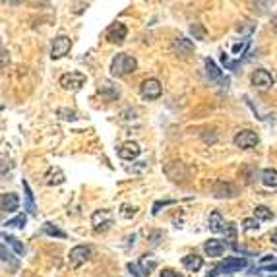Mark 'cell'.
I'll return each instance as SVG.
<instances>
[{
	"label": "cell",
	"instance_id": "cell-1",
	"mask_svg": "<svg viewBox=\"0 0 277 277\" xmlns=\"http://www.w3.org/2000/svg\"><path fill=\"white\" fill-rule=\"evenodd\" d=\"M136 68H138V60L134 59L132 55H126V53L117 55V57L113 59V62H111V74L117 76V78L136 72Z\"/></svg>",
	"mask_w": 277,
	"mask_h": 277
},
{
	"label": "cell",
	"instance_id": "cell-2",
	"mask_svg": "<svg viewBox=\"0 0 277 277\" xmlns=\"http://www.w3.org/2000/svg\"><path fill=\"white\" fill-rule=\"evenodd\" d=\"M248 265V262L244 258H227L221 263H217L213 267V271H209L205 277H217L219 273H233V271H240Z\"/></svg>",
	"mask_w": 277,
	"mask_h": 277
},
{
	"label": "cell",
	"instance_id": "cell-3",
	"mask_svg": "<svg viewBox=\"0 0 277 277\" xmlns=\"http://www.w3.org/2000/svg\"><path fill=\"white\" fill-rule=\"evenodd\" d=\"M60 86L68 91H80L86 84V76L82 72H68L60 76Z\"/></svg>",
	"mask_w": 277,
	"mask_h": 277
},
{
	"label": "cell",
	"instance_id": "cell-4",
	"mask_svg": "<svg viewBox=\"0 0 277 277\" xmlns=\"http://www.w3.org/2000/svg\"><path fill=\"white\" fill-rule=\"evenodd\" d=\"M91 254H93L91 246H86V244H78V246H74L72 250H70V256H68L70 265H72V267H80L82 263H86L91 260Z\"/></svg>",
	"mask_w": 277,
	"mask_h": 277
},
{
	"label": "cell",
	"instance_id": "cell-5",
	"mask_svg": "<svg viewBox=\"0 0 277 277\" xmlns=\"http://www.w3.org/2000/svg\"><path fill=\"white\" fill-rule=\"evenodd\" d=\"M140 93H142V97L144 99H159L161 93H163V88H161V82L159 80H155V78H147L142 82V86H140Z\"/></svg>",
	"mask_w": 277,
	"mask_h": 277
},
{
	"label": "cell",
	"instance_id": "cell-6",
	"mask_svg": "<svg viewBox=\"0 0 277 277\" xmlns=\"http://www.w3.org/2000/svg\"><path fill=\"white\" fill-rule=\"evenodd\" d=\"M70 49H72V41H70V37H66V35H59V37H55V41H53V49H51V59L59 60V59H62V57H66V55L70 53Z\"/></svg>",
	"mask_w": 277,
	"mask_h": 277
},
{
	"label": "cell",
	"instance_id": "cell-7",
	"mask_svg": "<svg viewBox=\"0 0 277 277\" xmlns=\"http://www.w3.org/2000/svg\"><path fill=\"white\" fill-rule=\"evenodd\" d=\"M91 225L95 231H107L113 225V213L109 209H99L91 215Z\"/></svg>",
	"mask_w": 277,
	"mask_h": 277
},
{
	"label": "cell",
	"instance_id": "cell-8",
	"mask_svg": "<svg viewBox=\"0 0 277 277\" xmlns=\"http://www.w3.org/2000/svg\"><path fill=\"white\" fill-rule=\"evenodd\" d=\"M258 144V134L252 130H242L234 136V146L240 149H252Z\"/></svg>",
	"mask_w": 277,
	"mask_h": 277
},
{
	"label": "cell",
	"instance_id": "cell-9",
	"mask_svg": "<svg viewBox=\"0 0 277 277\" xmlns=\"http://www.w3.org/2000/svg\"><path fill=\"white\" fill-rule=\"evenodd\" d=\"M252 86L265 91V89H269L273 86V78H271V74L267 72V70L260 68V70H256V72L252 74Z\"/></svg>",
	"mask_w": 277,
	"mask_h": 277
},
{
	"label": "cell",
	"instance_id": "cell-10",
	"mask_svg": "<svg viewBox=\"0 0 277 277\" xmlns=\"http://www.w3.org/2000/svg\"><path fill=\"white\" fill-rule=\"evenodd\" d=\"M126 35H128V30H126V26H124V24H120V22L113 24V26L107 30V39H109L111 43L120 45L124 39H126Z\"/></svg>",
	"mask_w": 277,
	"mask_h": 277
},
{
	"label": "cell",
	"instance_id": "cell-11",
	"mask_svg": "<svg viewBox=\"0 0 277 277\" xmlns=\"http://www.w3.org/2000/svg\"><path fill=\"white\" fill-rule=\"evenodd\" d=\"M171 49H173V53L178 55V57H188L192 55V51H194V43L186 39V37H176L173 45H171Z\"/></svg>",
	"mask_w": 277,
	"mask_h": 277
},
{
	"label": "cell",
	"instance_id": "cell-12",
	"mask_svg": "<svg viewBox=\"0 0 277 277\" xmlns=\"http://www.w3.org/2000/svg\"><path fill=\"white\" fill-rule=\"evenodd\" d=\"M140 151H142V147L138 146L136 142H124L122 146L118 147V157L124 161H132L140 155Z\"/></svg>",
	"mask_w": 277,
	"mask_h": 277
},
{
	"label": "cell",
	"instance_id": "cell-13",
	"mask_svg": "<svg viewBox=\"0 0 277 277\" xmlns=\"http://www.w3.org/2000/svg\"><path fill=\"white\" fill-rule=\"evenodd\" d=\"M20 207V198H18V194L14 192H4L2 196H0V209L2 211H8V213H12Z\"/></svg>",
	"mask_w": 277,
	"mask_h": 277
},
{
	"label": "cell",
	"instance_id": "cell-14",
	"mask_svg": "<svg viewBox=\"0 0 277 277\" xmlns=\"http://www.w3.org/2000/svg\"><path fill=\"white\" fill-rule=\"evenodd\" d=\"M236 194H238V188L233 186L231 182L219 180L217 184L213 186V196H215V198H234Z\"/></svg>",
	"mask_w": 277,
	"mask_h": 277
},
{
	"label": "cell",
	"instance_id": "cell-15",
	"mask_svg": "<svg viewBox=\"0 0 277 277\" xmlns=\"http://www.w3.org/2000/svg\"><path fill=\"white\" fill-rule=\"evenodd\" d=\"M225 248H227V244L223 240H217V238H209L204 244V250L207 256H221L225 252Z\"/></svg>",
	"mask_w": 277,
	"mask_h": 277
},
{
	"label": "cell",
	"instance_id": "cell-16",
	"mask_svg": "<svg viewBox=\"0 0 277 277\" xmlns=\"http://www.w3.org/2000/svg\"><path fill=\"white\" fill-rule=\"evenodd\" d=\"M182 265H184L188 271H198V269H202V265H204V258L198 256V254H188V256L182 258Z\"/></svg>",
	"mask_w": 277,
	"mask_h": 277
},
{
	"label": "cell",
	"instance_id": "cell-17",
	"mask_svg": "<svg viewBox=\"0 0 277 277\" xmlns=\"http://www.w3.org/2000/svg\"><path fill=\"white\" fill-rule=\"evenodd\" d=\"M138 267H140L142 277H149V273L157 267V260H155V258H149V254H146V256L138 262Z\"/></svg>",
	"mask_w": 277,
	"mask_h": 277
},
{
	"label": "cell",
	"instance_id": "cell-18",
	"mask_svg": "<svg viewBox=\"0 0 277 277\" xmlns=\"http://www.w3.org/2000/svg\"><path fill=\"white\" fill-rule=\"evenodd\" d=\"M227 225H229V223H225V219L221 217L219 211H213V213L209 215V229H211L213 233H225Z\"/></svg>",
	"mask_w": 277,
	"mask_h": 277
},
{
	"label": "cell",
	"instance_id": "cell-19",
	"mask_svg": "<svg viewBox=\"0 0 277 277\" xmlns=\"http://www.w3.org/2000/svg\"><path fill=\"white\" fill-rule=\"evenodd\" d=\"M2 240H4V244L12 246V250H14L18 256H24V254H26V246H24L16 236H12V234H2Z\"/></svg>",
	"mask_w": 277,
	"mask_h": 277
},
{
	"label": "cell",
	"instance_id": "cell-20",
	"mask_svg": "<svg viewBox=\"0 0 277 277\" xmlns=\"http://www.w3.org/2000/svg\"><path fill=\"white\" fill-rule=\"evenodd\" d=\"M262 184L267 188H277V171L275 169H263L262 171Z\"/></svg>",
	"mask_w": 277,
	"mask_h": 277
},
{
	"label": "cell",
	"instance_id": "cell-21",
	"mask_svg": "<svg viewBox=\"0 0 277 277\" xmlns=\"http://www.w3.org/2000/svg\"><path fill=\"white\" fill-rule=\"evenodd\" d=\"M22 184H24V190H26V209H28L30 215H35L37 213V207H35V202H33V192H31L30 184L26 180Z\"/></svg>",
	"mask_w": 277,
	"mask_h": 277
},
{
	"label": "cell",
	"instance_id": "cell-22",
	"mask_svg": "<svg viewBox=\"0 0 277 277\" xmlns=\"http://www.w3.org/2000/svg\"><path fill=\"white\" fill-rule=\"evenodd\" d=\"M64 182V173L60 171L59 167H55V169H51L49 173H47V184L49 186H53V184H62Z\"/></svg>",
	"mask_w": 277,
	"mask_h": 277
},
{
	"label": "cell",
	"instance_id": "cell-23",
	"mask_svg": "<svg viewBox=\"0 0 277 277\" xmlns=\"http://www.w3.org/2000/svg\"><path fill=\"white\" fill-rule=\"evenodd\" d=\"M205 70H207L209 80H215V82H219V80L223 78V76H221V70L215 66V62H213L211 59H205Z\"/></svg>",
	"mask_w": 277,
	"mask_h": 277
},
{
	"label": "cell",
	"instance_id": "cell-24",
	"mask_svg": "<svg viewBox=\"0 0 277 277\" xmlns=\"http://www.w3.org/2000/svg\"><path fill=\"white\" fill-rule=\"evenodd\" d=\"M43 233L49 236H59V238H66V233L59 229L55 223H43Z\"/></svg>",
	"mask_w": 277,
	"mask_h": 277
},
{
	"label": "cell",
	"instance_id": "cell-25",
	"mask_svg": "<svg viewBox=\"0 0 277 277\" xmlns=\"http://www.w3.org/2000/svg\"><path fill=\"white\" fill-rule=\"evenodd\" d=\"M254 219H258V221H269V219H273V211L267 209L265 205H258L254 209Z\"/></svg>",
	"mask_w": 277,
	"mask_h": 277
},
{
	"label": "cell",
	"instance_id": "cell-26",
	"mask_svg": "<svg viewBox=\"0 0 277 277\" xmlns=\"http://www.w3.org/2000/svg\"><path fill=\"white\" fill-rule=\"evenodd\" d=\"M225 236H227V240H229V244H231V248L233 250H238V246H236V229H234L233 223H229L227 225V229H225Z\"/></svg>",
	"mask_w": 277,
	"mask_h": 277
},
{
	"label": "cell",
	"instance_id": "cell-27",
	"mask_svg": "<svg viewBox=\"0 0 277 277\" xmlns=\"http://www.w3.org/2000/svg\"><path fill=\"white\" fill-rule=\"evenodd\" d=\"M26 221H28V217H26V213H20V215H16L14 219L6 221L4 225H8V227H20V229H24V227H26Z\"/></svg>",
	"mask_w": 277,
	"mask_h": 277
},
{
	"label": "cell",
	"instance_id": "cell-28",
	"mask_svg": "<svg viewBox=\"0 0 277 277\" xmlns=\"http://www.w3.org/2000/svg\"><path fill=\"white\" fill-rule=\"evenodd\" d=\"M190 31H192V35H194L196 39H205V30L200 26V24H194V26L190 28Z\"/></svg>",
	"mask_w": 277,
	"mask_h": 277
},
{
	"label": "cell",
	"instance_id": "cell-29",
	"mask_svg": "<svg viewBox=\"0 0 277 277\" xmlns=\"http://www.w3.org/2000/svg\"><path fill=\"white\" fill-rule=\"evenodd\" d=\"M101 91L103 93H109V97H107V99H115V97H118V89L111 88V84H109V82H107V84H103Z\"/></svg>",
	"mask_w": 277,
	"mask_h": 277
},
{
	"label": "cell",
	"instance_id": "cell-30",
	"mask_svg": "<svg viewBox=\"0 0 277 277\" xmlns=\"http://www.w3.org/2000/svg\"><path fill=\"white\" fill-rule=\"evenodd\" d=\"M248 45H250V41H244V43H236L233 45V55H244L246 53V49H248Z\"/></svg>",
	"mask_w": 277,
	"mask_h": 277
},
{
	"label": "cell",
	"instance_id": "cell-31",
	"mask_svg": "<svg viewBox=\"0 0 277 277\" xmlns=\"http://www.w3.org/2000/svg\"><path fill=\"white\" fill-rule=\"evenodd\" d=\"M242 227H244L246 231H252V229H258L260 225H258V219H244V221H242Z\"/></svg>",
	"mask_w": 277,
	"mask_h": 277
},
{
	"label": "cell",
	"instance_id": "cell-32",
	"mask_svg": "<svg viewBox=\"0 0 277 277\" xmlns=\"http://www.w3.org/2000/svg\"><path fill=\"white\" fill-rule=\"evenodd\" d=\"M159 277H182L178 271H175V269H171V267H167V269H163L159 273Z\"/></svg>",
	"mask_w": 277,
	"mask_h": 277
},
{
	"label": "cell",
	"instance_id": "cell-33",
	"mask_svg": "<svg viewBox=\"0 0 277 277\" xmlns=\"http://www.w3.org/2000/svg\"><path fill=\"white\" fill-rule=\"evenodd\" d=\"M126 267H128V271L132 273V277H142V273H140V267H138V263H128Z\"/></svg>",
	"mask_w": 277,
	"mask_h": 277
},
{
	"label": "cell",
	"instance_id": "cell-34",
	"mask_svg": "<svg viewBox=\"0 0 277 277\" xmlns=\"http://www.w3.org/2000/svg\"><path fill=\"white\" fill-rule=\"evenodd\" d=\"M59 115H66V120H76V113H74V111H64V109H60Z\"/></svg>",
	"mask_w": 277,
	"mask_h": 277
},
{
	"label": "cell",
	"instance_id": "cell-35",
	"mask_svg": "<svg viewBox=\"0 0 277 277\" xmlns=\"http://www.w3.org/2000/svg\"><path fill=\"white\" fill-rule=\"evenodd\" d=\"M271 269H277V263L275 265H269V267H260V271H271Z\"/></svg>",
	"mask_w": 277,
	"mask_h": 277
},
{
	"label": "cell",
	"instance_id": "cell-36",
	"mask_svg": "<svg viewBox=\"0 0 277 277\" xmlns=\"http://www.w3.org/2000/svg\"><path fill=\"white\" fill-rule=\"evenodd\" d=\"M269 238H271V242H273V244H277V229L273 231V233H271V236H269Z\"/></svg>",
	"mask_w": 277,
	"mask_h": 277
},
{
	"label": "cell",
	"instance_id": "cell-37",
	"mask_svg": "<svg viewBox=\"0 0 277 277\" xmlns=\"http://www.w3.org/2000/svg\"><path fill=\"white\" fill-rule=\"evenodd\" d=\"M271 26H273V30L277 31V16H273V20H271Z\"/></svg>",
	"mask_w": 277,
	"mask_h": 277
},
{
	"label": "cell",
	"instance_id": "cell-38",
	"mask_svg": "<svg viewBox=\"0 0 277 277\" xmlns=\"http://www.w3.org/2000/svg\"><path fill=\"white\" fill-rule=\"evenodd\" d=\"M271 277H277V275H271Z\"/></svg>",
	"mask_w": 277,
	"mask_h": 277
}]
</instances>
